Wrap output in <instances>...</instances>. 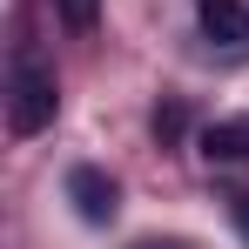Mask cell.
Returning a JSON list of instances; mask_svg holds the SVG:
<instances>
[{"label": "cell", "mask_w": 249, "mask_h": 249, "mask_svg": "<svg viewBox=\"0 0 249 249\" xmlns=\"http://www.w3.org/2000/svg\"><path fill=\"white\" fill-rule=\"evenodd\" d=\"M61 115V88H54V68L41 61V47H14L7 61V128L14 135H41Z\"/></svg>", "instance_id": "6da1fadb"}, {"label": "cell", "mask_w": 249, "mask_h": 249, "mask_svg": "<svg viewBox=\"0 0 249 249\" xmlns=\"http://www.w3.org/2000/svg\"><path fill=\"white\" fill-rule=\"evenodd\" d=\"M68 202L81 209V222H115V182L101 168H68Z\"/></svg>", "instance_id": "7a4b0ae2"}, {"label": "cell", "mask_w": 249, "mask_h": 249, "mask_svg": "<svg viewBox=\"0 0 249 249\" xmlns=\"http://www.w3.org/2000/svg\"><path fill=\"white\" fill-rule=\"evenodd\" d=\"M196 20L215 47H249V7L243 0H196Z\"/></svg>", "instance_id": "3957f363"}, {"label": "cell", "mask_w": 249, "mask_h": 249, "mask_svg": "<svg viewBox=\"0 0 249 249\" xmlns=\"http://www.w3.org/2000/svg\"><path fill=\"white\" fill-rule=\"evenodd\" d=\"M202 155H209V162H249V115L209 122L202 128Z\"/></svg>", "instance_id": "277c9868"}, {"label": "cell", "mask_w": 249, "mask_h": 249, "mask_svg": "<svg viewBox=\"0 0 249 249\" xmlns=\"http://www.w3.org/2000/svg\"><path fill=\"white\" fill-rule=\"evenodd\" d=\"M54 14H61V20H68L74 34H88V27L101 20V0H54Z\"/></svg>", "instance_id": "5b68a950"}, {"label": "cell", "mask_w": 249, "mask_h": 249, "mask_svg": "<svg viewBox=\"0 0 249 249\" xmlns=\"http://www.w3.org/2000/svg\"><path fill=\"white\" fill-rule=\"evenodd\" d=\"M229 215H236V229H243V243H249V189H236V196H229Z\"/></svg>", "instance_id": "8992f818"}, {"label": "cell", "mask_w": 249, "mask_h": 249, "mask_svg": "<svg viewBox=\"0 0 249 249\" xmlns=\"http://www.w3.org/2000/svg\"><path fill=\"white\" fill-rule=\"evenodd\" d=\"M155 135H182V108H162L155 115Z\"/></svg>", "instance_id": "52a82bcc"}, {"label": "cell", "mask_w": 249, "mask_h": 249, "mask_svg": "<svg viewBox=\"0 0 249 249\" xmlns=\"http://www.w3.org/2000/svg\"><path fill=\"white\" fill-rule=\"evenodd\" d=\"M142 249H175V243H142Z\"/></svg>", "instance_id": "ba28073f"}]
</instances>
